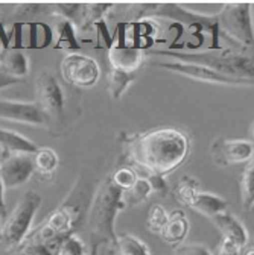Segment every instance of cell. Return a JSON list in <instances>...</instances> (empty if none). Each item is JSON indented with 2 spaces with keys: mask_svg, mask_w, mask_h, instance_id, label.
I'll use <instances>...</instances> for the list:
<instances>
[{
  "mask_svg": "<svg viewBox=\"0 0 254 255\" xmlns=\"http://www.w3.org/2000/svg\"><path fill=\"white\" fill-rule=\"evenodd\" d=\"M174 255H213V252L203 243H189L177 246Z\"/></svg>",
  "mask_w": 254,
  "mask_h": 255,
  "instance_id": "obj_29",
  "label": "cell"
},
{
  "mask_svg": "<svg viewBox=\"0 0 254 255\" xmlns=\"http://www.w3.org/2000/svg\"><path fill=\"white\" fill-rule=\"evenodd\" d=\"M169 220V213L165 210V207L162 205H152V208L149 210L148 219H146V227L152 234H158L160 236L166 227V223Z\"/></svg>",
  "mask_w": 254,
  "mask_h": 255,
  "instance_id": "obj_24",
  "label": "cell"
},
{
  "mask_svg": "<svg viewBox=\"0 0 254 255\" xmlns=\"http://www.w3.org/2000/svg\"><path fill=\"white\" fill-rule=\"evenodd\" d=\"M111 178H113L114 184H116L119 188H122V190H128V188H131V187L137 182V179H139L136 170H133L131 167H120V169H117V170L113 173Z\"/></svg>",
  "mask_w": 254,
  "mask_h": 255,
  "instance_id": "obj_28",
  "label": "cell"
},
{
  "mask_svg": "<svg viewBox=\"0 0 254 255\" xmlns=\"http://www.w3.org/2000/svg\"><path fill=\"white\" fill-rule=\"evenodd\" d=\"M18 82H21V81L14 79V78L5 75L3 72H0V90H2V88H6V87H9V85H14V84H18Z\"/></svg>",
  "mask_w": 254,
  "mask_h": 255,
  "instance_id": "obj_33",
  "label": "cell"
},
{
  "mask_svg": "<svg viewBox=\"0 0 254 255\" xmlns=\"http://www.w3.org/2000/svg\"><path fill=\"white\" fill-rule=\"evenodd\" d=\"M55 34H56V47H67L72 50L81 49L75 34V24L72 21L66 18H59V21L55 26Z\"/></svg>",
  "mask_w": 254,
  "mask_h": 255,
  "instance_id": "obj_21",
  "label": "cell"
},
{
  "mask_svg": "<svg viewBox=\"0 0 254 255\" xmlns=\"http://www.w3.org/2000/svg\"><path fill=\"white\" fill-rule=\"evenodd\" d=\"M34 156H35L37 170L44 173V175H50L58 167V163H59L58 155L50 147H40Z\"/></svg>",
  "mask_w": 254,
  "mask_h": 255,
  "instance_id": "obj_25",
  "label": "cell"
},
{
  "mask_svg": "<svg viewBox=\"0 0 254 255\" xmlns=\"http://www.w3.org/2000/svg\"><path fill=\"white\" fill-rule=\"evenodd\" d=\"M190 230V223L187 216L184 214V211L181 210H174L169 214V220L166 223V227L163 230V233L160 234V237L172 246H180L184 239L187 237Z\"/></svg>",
  "mask_w": 254,
  "mask_h": 255,
  "instance_id": "obj_16",
  "label": "cell"
},
{
  "mask_svg": "<svg viewBox=\"0 0 254 255\" xmlns=\"http://www.w3.org/2000/svg\"><path fill=\"white\" fill-rule=\"evenodd\" d=\"M145 62V53L140 47L126 46L125 41L117 43L108 49V64L111 69L134 73Z\"/></svg>",
  "mask_w": 254,
  "mask_h": 255,
  "instance_id": "obj_12",
  "label": "cell"
},
{
  "mask_svg": "<svg viewBox=\"0 0 254 255\" xmlns=\"http://www.w3.org/2000/svg\"><path fill=\"white\" fill-rule=\"evenodd\" d=\"M0 72L18 81L24 79L29 73L27 56L15 47L2 49L0 50Z\"/></svg>",
  "mask_w": 254,
  "mask_h": 255,
  "instance_id": "obj_14",
  "label": "cell"
},
{
  "mask_svg": "<svg viewBox=\"0 0 254 255\" xmlns=\"http://www.w3.org/2000/svg\"><path fill=\"white\" fill-rule=\"evenodd\" d=\"M41 198L35 191H26L2 225V243L6 249H18L27 239Z\"/></svg>",
  "mask_w": 254,
  "mask_h": 255,
  "instance_id": "obj_4",
  "label": "cell"
},
{
  "mask_svg": "<svg viewBox=\"0 0 254 255\" xmlns=\"http://www.w3.org/2000/svg\"><path fill=\"white\" fill-rule=\"evenodd\" d=\"M66 237L67 236H59L47 242H37L32 239H26V242L17 251L18 255H59Z\"/></svg>",
  "mask_w": 254,
  "mask_h": 255,
  "instance_id": "obj_17",
  "label": "cell"
},
{
  "mask_svg": "<svg viewBox=\"0 0 254 255\" xmlns=\"http://www.w3.org/2000/svg\"><path fill=\"white\" fill-rule=\"evenodd\" d=\"M90 249H87V245L84 240L76 234H69L62 243L61 254L59 255H88Z\"/></svg>",
  "mask_w": 254,
  "mask_h": 255,
  "instance_id": "obj_27",
  "label": "cell"
},
{
  "mask_svg": "<svg viewBox=\"0 0 254 255\" xmlns=\"http://www.w3.org/2000/svg\"><path fill=\"white\" fill-rule=\"evenodd\" d=\"M37 170L35 156L26 153H9L0 161V178L6 190L17 188L29 181Z\"/></svg>",
  "mask_w": 254,
  "mask_h": 255,
  "instance_id": "obj_9",
  "label": "cell"
},
{
  "mask_svg": "<svg viewBox=\"0 0 254 255\" xmlns=\"http://www.w3.org/2000/svg\"><path fill=\"white\" fill-rule=\"evenodd\" d=\"M241 201L245 210L254 208V159L245 166L241 176Z\"/></svg>",
  "mask_w": 254,
  "mask_h": 255,
  "instance_id": "obj_22",
  "label": "cell"
},
{
  "mask_svg": "<svg viewBox=\"0 0 254 255\" xmlns=\"http://www.w3.org/2000/svg\"><path fill=\"white\" fill-rule=\"evenodd\" d=\"M99 246L98 243H91V248H90V254L88 255H99Z\"/></svg>",
  "mask_w": 254,
  "mask_h": 255,
  "instance_id": "obj_34",
  "label": "cell"
},
{
  "mask_svg": "<svg viewBox=\"0 0 254 255\" xmlns=\"http://www.w3.org/2000/svg\"><path fill=\"white\" fill-rule=\"evenodd\" d=\"M136 79V75L134 73H130V72H123V70H116V69H110V73H108V82H107V90H108V94L114 101H119L123 93L126 91Z\"/></svg>",
  "mask_w": 254,
  "mask_h": 255,
  "instance_id": "obj_20",
  "label": "cell"
},
{
  "mask_svg": "<svg viewBox=\"0 0 254 255\" xmlns=\"http://www.w3.org/2000/svg\"><path fill=\"white\" fill-rule=\"evenodd\" d=\"M177 196L180 199V202H183L184 205L189 204V201L192 199L198 191H200V184L195 178L192 176H184L178 185H177Z\"/></svg>",
  "mask_w": 254,
  "mask_h": 255,
  "instance_id": "obj_26",
  "label": "cell"
},
{
  "mask_svg": "<svg viewBox=\"0 0 254 255\" xmlns=\"http://www.w3.org/2000/svg\"><path fill=\"white\" fill-rule=\"evenodd\" d=\"M149 66L165 69L174 73H178L181 76L190 78L194 81L200 82H207V84H218V85H236V87H253L254 81L250 79H238L232 76H226L213 69H209L201 64L195 62H184V61H177V59H151L148 61Z\"/></svg>",
  "mask_w": 254,
  "mask_h": 255,
  "instance_id": "obj_6",
  "label": "cell"
},
{
  "mask_svg": "<svg viewBox=\"0 0 254 255\" xmlns=\"http://www.w3.org/2000/svg\"><path fill=\"white\" fill-rule=\"evenodd\" d=\"M37 104L47 116H59L64 108V93L50 72H41L35 79Z\"/></svg>",
  "mask_w": 254,
  "mask_h": 255,
  "instance_id": "obj_10",
  "label": "cell"
},
{
  "mask_svg": "<svg viewBox=\"0 0 254 255\" xmlns=\"http://www.w3.org/2000/svg\"><path fill=\"white\" fill-rule=\"evenodd\" d=\"M242 255H254V246H248V248L244 251Z\"/></svg>",
  "mask_w": 254,
  "mask_h": 255,
  "instance_id": "obj_36",
  "label": "cell"
},
{
  "mask_svg": "<svg viewBox=\"0 0 254 255\" xmlns=\"http://www.w3.org/2000/svg\"><path fill=\"white\" fill-rule=\"evenodd\" d=\"M146 179H148V182H149V185H151V190L155 191L157 195H160V196L168 195L169 187H168V182H166V179H165L163 176H160V175H152V173H146Z\"/></svg>",
  "mask_w": 254,
  "mask_h": 255,
  "instance_id": "obj_30",
  "label": "cell"
},
{
  "mask_svg": "<svg viewBox=\"0 0 254 255\" xmlns=\"http://www.w3.org/2000/svg\"><path fill=\"white\" fill-rule=\"evenodd\" d=\"M64 79L79 88H90L99 81L101 69L96 59L82 53H70L61 62Z\"/></svg>",
  "mask_w": 254,
  "mask_h": 255,
  "instance_id": "obj_7",
  "label": "cell"
},
{
  "mask_svg": "<svg viewBox=\"0 0 254 255\" xmlns=\"http://www.w3.org/2000/svg\"><path fill=\"white\" fill-rule=\"evenodd\" d=\"M110 251L113 255H152L148 245L140 237L130 233L117 234V242Z\"/></svg>",
  "mask_w": 254,
  "mask_h": 255,
  "instance_id": "obj_18",
  "label": "cell"
},
{
  "mask_svg": "<svg viewBox=\"0 0 254 255\" xmlns=\"http://www.w3.org/2000/svg\"><path fill=\"white\" fill-rule=\"evenodd\" d=\"M221 32L245 49L254 47V27L250 3H227L218 14Z\"/></svg>",
  "mask_w": 254,
  "mask_h": 255,
  "instance_id": "obj_5",
  "label": "cell"
},
{
  "mask_svg": "<svg viewBox=\"0 0 254 255\" xmlns=\"http://www.w3.org/2000/svg\"><path fill=\"white\" fill-rule=\"evenodd\" d=\"M210 153L213 163L221 167L248 164L254 159V144L248 140L216 138L210 144Z\"/></svg>",
  "mask_w": 254,
  "mask_h": 255,
  "instance_id": "obj_8",
  "label": "cell"
},
{
  "mask_svg": "<svg viewBox=\"0 0 254 255\" xmlns=\"http://www.w3.org/2000/svg\"><path fill=\"white\" fill-rule=\"evenodd\" d=\"M210 220L213 222V225L218 228V231L222 234V237L235 242L242 249L247 246L250 234H248L245 225L242 223V220H239L233 213H230V211L219 213Z\"/></svg>",
  "mask_w": 254,
  "mask_h": 255,
  "instance_id": "obj_13",
  "label": "cell"
},
{
  "mask_svg": "<svg viewBox=\"0 0 254 255\" xmlns=\"http://www.w3.org/2000/svg\"><path fill=\"white\" fill-rule=\"evenodd\" d=\"M152 56H166L177 61L184 62H195L213 69L226 76L238 78V79H250L254 81V56L224 52L219 55H213L209 52H194V53H183L172 50H152L149 52Z\"/></svg>",
  "mask_w": 254,
  "mask_h": 255,
  "instance_id": "obj_3",
  "label": "cell"
},
{
  "mask_svg": "<svg viewBox=\"0 0 254 255\" xmlns=\"http://www.w3.org/2000/svg\"><path fill=\"white\" fill-rule=\"evenodd\" d=\"M187 207L209 219H213L216 214L224 213L229 208V204L224 198H221L209 191H198V193L189 201Z\"/></svg>",
  "mask_w": 254,
  "mask_h": 255,
  "instance_id": "obj_15",
  "label": "cell"
},
{
  "mask_svg": "<svg viewBox=\"0 0 254 255\" xmlns=\"http://www.w3.org/2000/svg\"><path fill=\"white\" fill-rule=\"evenodd\" d=\"M242 254V248L238 246L235 242L222 237L219 245H218V249H216V255H241Z\"/></svg>",
  "mask_w": 254,
  "mask_h": 255,
  "instance_id": "obj_31",
  "label": "cell"
},
{
  "mask_svg": "<svg viewBox=\"0 0 254 255\" xmlns=\"http://www.w3.org/2000/svg\"><path fill=\"white\" fill-rule=\"evenodd\" d=\"M0 117L20 123L41 126L47 123V114L37 102H18L0 99Z\"/></svg>",
  "mask_w": 254,
  "mask_h": 255,
  "instance_id": "obj_11",
  "label": "cell"
},
{
  "mask_svg": "<svg viewBox=\"0 0 254 255\" xmlns=\"http://www.w3.org/2000/svg\"><path fill=\"white\" fill-rule=\"evenodd\" d=\"M152 193L151 190V185L148 182L146 178H139L137 182L128 188V190H123V202L126 205V208L128 207H133V205H139L142 204L143 201H146L149 198V195Z\"/></svg>",
  "mask_w": 254,
  "mask_h": 255,
  "instance_id": "obj_23",
  "label": "cell"
},
{
  "mask_svg": "<svg viewBox=\"0 0 254 255\" xmlns=\"http://www.w3.org/2000/svg\"><path fill=\"white\" fill-rule=\"evenodd\" d=\"M130 161L146 173L166 176L177 170L189 156L190 140L177 128H157L126 138Z\"/></svg>",
  "mask_w": 254,
  "mask_h": 255,
  "instance_id": "obj_1",
  "label": "cell"
},
{
  "mask_svg": "<svg viewBox=\"0 0 254 255\" xmlns=\"http://www.w3.org/2000/svg\"><path fill=\"white\" fill-rule=\"evenodd\" d=\"M0 144H3L11 153H26V155H35L40 147L34 144L29 138L23 137L18 132L8 131L0 128Z\"/></svg>",
  "mask_w": 254,
  "mask_h": 255,
  "instance_id": "obj_19",
  "label": "cell"
},
{
  "mask_svg": "<svg viewBox=\"0 0 254 255\" xmlns=\"http://www.w3.org/2000/svg\"><path fill=\"white\" fill-rule=\"evenodd\" d=\"M5 185L3 181L0 178V219H2V223L6 220L8 217V211H6V202H5Z\"/></svg>",
  "mask_w": 254,
  "mask_h": 255,
  "instance_id": "obj_32",
  "label": "cell"
},
{
  "mask_svg": "<svg viewBox=\"0 0 254 255\" xmlns=\"http://www.w3.org/2000/svg\"><path fill=\"white\" fill-rule=\"evenodd\" d=\"M0 146H2V144H0Z\"/></svg>",
  "mask_w": 254,
  "mask_h": 255,
  "instance_id": "obj_38",
  "label": "cell"
},
{
  "mask_svg": "<svg viewBox=\"0 0 254 255\" xmlns=\"http://www.w3.org/2000/svg\"><path fill=\"white\" fill-rule=\"evenodd\" d=\"M2 225L3 223H2V219H0V242H2Z\"/></svg>",
  "mask_w": 254,
  "mask_h": 255,
  "instance_id": "obj_37",
  "label": "cell"
},
{
  "mask_svg": "<svg viewBox=\"0 0 254 255\" xmlns=\"http://www.w3.org/2000/svg\"><path fill=\"white\" fill-rule=\"evenodd\" d=\"M248 135H250V141L254 144V122L251 123V126H250V131H248Z\"/></svg>",
  "mask_w": 254,
  "mask_h": 255,
  "instance_id": "obj_35",
  "label": "cell"
},
{
  "mask_svg": "<svg viewBox=\"0 0 254 255\" xmlns=\"http://www.w3.org/2000/svg\"><path fill=\"white\" fill-rule=\"evenodd\" d=\"M123 190L119 188L111 176H107L98 187L91 201L87 225L93 239V243L105 245L110 249L117 242L116 219L120 211L126 208L123 202Z\"/></svg>",
  "mask_w": 254,
  "mask_h": 255,
  "instance_id": "obj_2",
  "label": "cell"
}]
</instances>
